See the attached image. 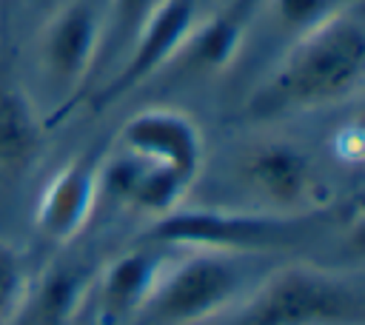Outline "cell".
I'll use <instances>...</instances> for the list:
<instances>
[{"label":"cell","mask_w":365,"mask_h":325,"mask_svg":"<svg viewBox=\"0 0 365 325\" xmlns=\"http://www.w3.org/2000/svg\"><path fill=\"white\" fill-rule=\"evenodd\" d=\"M231 325H365V282L356 271L285 262L240 299Z\"/></svg>","instance_id":"obj_3"},{"label":"cell","mask_w":365,"mask_h":325,"mask_svg":"<svg viewBox=\"0 0 365 325\" xmlns=\"http://www.w3.org/2000/svg\"><path fill=\"white\" fill-rule=\"evenodd\" d=\"M251 257L191 248L188 257L165 262L143 316L151 325H200L220 316L248 294Z\"/></svg>","instance_id":"obj_4"},{"label":"cell","mask_w":365,"mask_h":325,"mask_svg":"<svg viewBox=\"0 0 365 325\" xmlns=\"http://www.w3.org/2000/svg\"><path fill=\"white\" fill-rule=\"evenodd\" d=\"M46 125L29 94L0 77V171H26L43 148Z\"/></svg>","instance_id":"obj_13"},{"label":"cell","mask_w":365,"mask_h":325,"mask_svg":"<svg viewBox=\"0 0 365 325\" xmlns=\"http://www.w3.org/2000/svg\"><path fill=\"white\" fill-rule=\"evenodd\" d=\"M165 257L154 248H131L117 254L88 288V302L100 325H120L128 316H137L148 302L163 268Z\"/></svg>","instance_id":"obj_11"},{"label":"cell","mask_w":365,"mask_h":325,"mask_svg":"<svg viewBox=\"0 0 365 325\" xmlns=\"http://www.w3.org/2000/svg\"><path fill=\"white\" fill-rule=\"evenodd\" d=\"M365 83V23L345 6L322 26L294 37L291 48L248 100V114L268 120L351 100Z\"/></svg>","instance_id":"obj_1"},{"label":"cell","mask_w":365,"mask_h":325,"mask_svg":"<svg viewBox=\"0 0 365 325\" xmlns=\"http://www.w3.org/2000/svg\"><path fill=\"white\" fill-rule=\"evenodd\" d=\"M265 6L271 11L274 23L285 34L299 37V34L322 26L325 20H331L351 3L348 0H268Z\"/></svg>","instance_id":"obj_14"},{"label":"cell","mask_w":365,"mask_h":325,"mask_svg":"<svg viewBox=\"0 0 365 325\" xmlns=\"http://www.w3.org/2000/svg\"><path fill=\"white\" fill-rule=\"evenodd\" d=\"M117 143L123 151L145 162L163 165L180 174L182 180H188L191 185L202 171L205 140L197 120L182 108H171V105L140 108L123 123Z\"/></svg>","instance_id":"obj_8"},{"label":"cell","mask_w":365,"mask_h":325,"mask_svg":"<svg viewBox=\"0 0 365 325\" xmlns=\"http://www.w3.org/2000/svg\"><path fill=\"white\" fill-rule=\"evenodd\" d=\"M100 197V157L80 154L63 162L43 185L34 208V225L43 237L66 245L83 234Z\"/></svg>","instance_id":"obj_9"},{"label":"cell","mask_w":365,"mask_h":325,"mask_svg":"<svg viewBox=\"0 0 365 325\" xmlns=\"http://www.w3.org/2000/svg\"><path fill=\"white\" fill-rule=\"evenodd\" d=\"M245 31L248 0H237L208 17H197L171 66H182L191 74H220L240 57Z\"/></svg>","instance_id":"obj_12"},{"label":"cell","mask_w":365,"mask_h":325,"mask_svg":"<svg viewBox=\"0 0 365 325\" xmlns=\"http://www.w3.org/2000/svg\"><path fill=\"white\" fill-rule=\"evenodd\" d=\"M29 305V268L26 254L0 239V325L17 319Z\"/></svg>","instance_id":"obj_15"},{"label":"cell","mask_w":365,"mask_h":325,"mask_svg":"<svg viewBox=\"0 0 365 325\" xmlns=\"http://www.w3.org/2000/svg\"><path fill=\"white\" fill-rule=\"evenodd\" d=\"M163 0H111L108 14H106V40H103V54L106 51H125L140 26L151 17V11ZM100 54V60H103Z\"/></svg>","instance_id":"obj_16"},{"label":"cell","mask_w":365,"mask_h":325,"mask_svg":"<svg viewBox=\"0 0 365 325\" xmlns=\"http://www.w3.org/2000/svg\"><path fill=\"white\" fill-rule=\"evenodd\" d=\"M334 151H336V160H342L351 168H356L362 162L365 145H362V128H359V123H351V125H345V128L336 131Z\"/></svg>","instance_id":"obj_17"},{"label":"cell","mask_w":365,"mask_h":325,"mask_svg":"<svg viewBox=\"0 0 365 325\" xmlns=\"http://www.w3.org/2000/svg\"><path fill=\"white\" fill-rule=\"evenodd\" d=\"M240 182L251 191L257 208L302 214L328 205L311 157L288 140H262L237 160Z\"/></svg>","instance_id":"obj_5"},{"label":"cell","mask_w":365,"mask_h":325,"mask_svg":"<svg viewBox=\"0 0 365 325\" xmlns=\"http://www.w3.org/2000/svg\"><path fill=\"white\" fill-rule=\"evenodd\" d=\"M106 14L94 0H66L40 31V66L63 91L77 94L100 63Z\"/></svg>","instance_id":"obj_6"},{"label":"cell","mask_w":365,"mask_h":325,"mask_svg":"<svg viewBox=\"0 0 365 325\" xmlns=\"http://www.w3.org/2000/svg\"><path fill=\"white\" fill-rule=\"evenodd\" d=\"M66 325H100V319L94 316V311H91V302H88V294L83 296V302L74 308V314L68 316V322Z\"/></svg>","instance_id":"obj_18"},{"label":"cell","mask_w":365,"mask_h":325,"mask_svg":"<svg viewBox=\"0 0 365 325\" xmlns=\"http://www.w3.org/2000/svg\"><path fill=\"white\" fill-rule=\"evenodd\" d=\"M334 220L331 205L279 214L268 208H188L180 205L165 217H157L143 242L177 245V248H208L245 257H262L288 251L317 239Z\"/></svg>","instance_id":"obj_2"},{"label":"cell","mask_w":365,"mask_h":325,"mask_svg":"<svg viewBox=\"0 0 365 325\" xmlns=\"http://www.w3.org/2000/svg\"><path fill=\"white\" fill-rule=\"evenodd\" d=\"M197 17V0H163L128 43L125 60L117 68V74L94 94V108L114 105L137 86L168 68L177 51L182 48L188 31L194 29Z\"/></svg>","instance_id":"obj_7"},{"label":"cell","mask_w":365,"mask_h":325,"mask_svg":"<svg viewBox=\"0 0 365 325\" xmlns=\"http://www.w3.org/2000/svg\"><path fill=\"white\" fill-rule=\"evenodd\" d=\"M191 182L180 174L145 162L120 148V154L100 160V194L114 197L117 202L143 211L148 217H165L185 202Z\"/></svg>","instance_id":"obj_10"}]
</instances>
